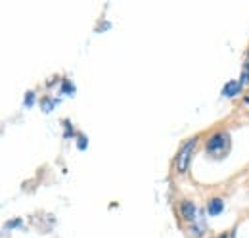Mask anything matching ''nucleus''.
<instances>
[{"mask_svg": "<svg viewBox=\"0 0 249 238\" xmlns=\"http://www.w3.org/2000/svg\"><path fill=\"white\" fill-rule=\"evenodd\" d=\"M16 225H19V219H16V221H12V223H8L6 227H8V229H12V227H16Z\"/></svg>", "mask_w": 249, "mask_h": 238, "instance_id": "nucleus-10", "label": "nucleus"}, {"mask_svg": "<svg viewBox=\"0 0 249 238\" xmlns=\"http://www.w3.org/2000/svg\"><path fill=\"white\" fill-rule=\"evenodd\" d=\"M218 238H226V237H224V235H222V237H218Z\"/></svg>", "mask_w": 249, "mask_h": 238, "instance_id": "nucleus-12", "label": "nucleus"}, {"mask_svg": "<svg viewBox=\"0 0 249 238\" xmlns=\"http://www.w3.org/2000/svg\"><path fill=\"white\" fill-rule=\"evenodd\" d=\"M33 100H35V94H33V92H27V96H25V106H31Z\"/></svg>", "mask_w": 249, "mask_h": 238, "instance_id": "nucleus-9", "label": "nucleus"}, {"mask_svg": "<svg viewBox=\"0 0 249 238\" xmlns=\"http://www.w3.org/2000/svg\"><path fill=\"white\" fill-rule=\"evenodd\" d=\"M196 144H197V137L190 139V140H186V142L180 146L178 154H177V171H178V173H184V171L188 169V165H190V159H192V154H194Z\"/></svg>", "mask_w": 249, "mask_h": 238, "instance_id": "nucleus-1", "label": "nucleus"}, {"mask_svg": "<svg viewBox=\"0 0 249 238\" xmlns=\"http://www.w3.org/2000/svg\"><path fill=\"white\" fill-rule=\"evenodd\" d=\"M87 144H89V142H87V137H83V135H81V137H79V142H77V146L83 150V148H87Z\"/></svg>", "mask_w": 249, "mask_h": 238, "instance_id": "nucleus-8", "label": "nucleus"}, {"mask_svg": "<svg viewBox=\"0 0 249 238\" xmlns=\"http://www.w3.org/2000/svg\"><path fill=\"white\" fill-rule=\"evenodd\" d=\"M222 208H224L222 200H220V198H213V200H209L207 211H209V215H218V213L222 211Z\"/></svg>", "mask_w": 249, "mask_h": 238, "instance_id": "nucleus-5", "label": "nucleus"}, {"mask_svg": "<svg viewBox=\"0 0 249 238\" xmlns=\"http://www.w3.org/2000/svg\"><path fill=\"white\" fill-rule=\"evenodd\" d=\"M226 135H222V133H215L211 139H209V142H207V150L211 152V154H218V152H222L224 150V144H226Z\"/></svg>", "mask_w": 249, "mask_h": 238, "instance_id": "nucleus-2", "label": "nucleus"}, {"mask_svg": "<svg viewBox=\"0 0 249 238\" xmlns=\"http://www.w3.org/2000/svg\"><path fill=\"white\" fill-rule=\"evenodd\" d=\"M54 106H56V100H54V98H44V100H42V110H44V112H50Z\"/></svg>", "mask_w": 249, "mask_h": 238, "instance_id": "nucleus-7", "label": "nucleus"}, {"mask_svg": "<svg viewBox=\"0 0 249 238\" xmlns=\"http://www.w3.org/2000/svg\"><path fill=\"white\" fill-rule=\"evenodd\" d=\"M242 81H238V79H234V81H228L224 87H222V94L224 96H236L240 90H242Z\"/></svg>", "mask_w": 249, "mask_h": 238, "instance_id": "nucleus-3", "label": "nucleus"}, {"mask_svg": "<svg viewBox=\"0 0 249 238\" xmlns=\"http://www.w3.org/2000/svg\"><path fill=\"white\" fill-rule=\"evenodd\" d=\"M180 211H182V217L186 221H196V217H197V209H196V206L192 202H182Z\"/></svg>", "mask_w": 249, "mask_h": 238, "instance_id": "nucleus-4", "label": "nucleus"}, {"mask_svg": "<svg viewBox=\"0 0 249 238\" xmlns=\"http://www.w3.org/2000/svg\"><path fill=\"white\" fill-rule=\"evenodd\" d=\"M246 102H248V104H249V96H248V98H246Z\"/></svg>", "mask_w": 249, "mask_h": 238, "instance_id": "nucleus-11", "label": "nucleus"}, {"mask_svg": "<svg viewBox=\"0 0 249 238\" xmlns=\"http://www.w3.org/2000/svg\"><path fill=\"white\" fill-rule=\"evenodd\" d=\"M62 92L63 94H73V92H75V87H73V83H71L69 79H63Z\"/></svg>", "mask_w": 249, "mask_h": 238, "instance_id": "nucleus-6", "label": "nucleus"}]
</instances>
